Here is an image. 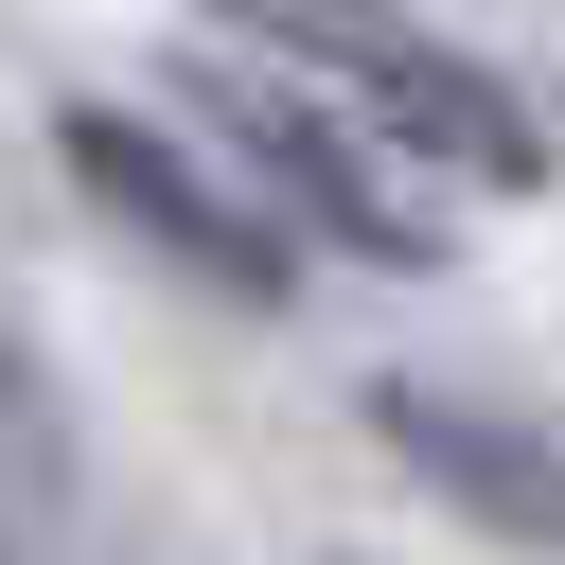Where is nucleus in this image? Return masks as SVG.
Returning a JSON list of instances; mask_svg holds the SVG:
<instances>
[{
  "label": "nucleus",
  "mask_w": 565,
  "mask_h": 565,
  "mask_svg": "<svg viewBox=\"0 0 565 565\" xmlns=\"http://www.w3.org/2000/svg\"><path fill=\"white\" fill-rule=\"evenodd\" d=\"M194 18H212V53H265L282 88H318L335 124H371L406 177H441V194H547V106L494 53H459L441 18H406V0H194Z\"/></svg>",
  "instance_id": "f257e3e1"
},
{
  "label": "nucleus",
  "mask_w": 565,
  "mask_h": 565,
  "mask_svg": "<svg viewBox=\"0 0 565 565\" xmlns=\"http://www.w3.org/2000/svg\"><path fill=\"white\" fill-rule=\"evenodd\" d=\"M177 124L265 194V230L300 265H441V194L371 124H335L318 88H282L265 53H177Z\"/></svg>",
  "instance_id": "f03ea898"
},
{
  "label": "nucleus",
  "mask_w": 565,
  "mask_h": 565,
  "mask_svg": "<svg viewBox=\"0 0 565 565\" xmlns=\"http://www.w3.org/2000/svg\"><path fill=\"white\" fill-rule=\"evenodd\" d=\"M53 159L88 177V212H124V230H141L159 265H194L212 300H247V318H282V300H300V247L265 230V194H247L177 106H71V124H53Z\"/></svg>",
  "instance_id": "7ed1b4c3"
},
{
  "label": "nucleus",
  "mask_w": 565,
  "mask_h": 565,
  "mask_svg": "<svg viewBox=\"0 0 565 565\" xmlns=\"http://www.w3.org/2000/svg\"><path fill=\"white\" fill-rule=\"evenodd\" d=\"M371 424H388V459H406L441 512H477V530H512V547L565 565V441H530V424H494V406H459V388H424V371H388Z\"/></svg>",
  "instance_id": "20e7f679"
},
{
  "label": "nucleus",
  "mask_w": 565,
  "mask_h": 565,
  "mask_svg": "<svg viewBox=\"0 0 565 565\" xmlns=\"http://www.w3.org/2000/svg\"><path fill=\"white\" fill-rule=\"evenodd\" d=\"M18 459H53V388H35V353H18V318H0V477Z\"/></svg>",
  "instance_id": "39448f33"
},
{
  "label": "nucleus",
  "mask_w": 565,
  "mask_h": 565,
  "mask_svg": "<svg viewBox=\"0 0 565 565\" xmlns=\"http://www.w3.org/2000/svg\"><path fill=\"white\" fill-rule=\"evenodd\" d=\"M335 565H353V547H335Z\"/></svg>",
  "instance_id": "423d86ee"
},
{
  "label": "nucleus",
  "mask_w": 565,
  "mask_h": 565,
  "mask_svg": "<svg viewBox=\"0 0 565 565\" xmlns=\"http://www.w3.org/2000/svg\"><path fill=\"white\" fill-rule=\"evenodd\" d=\"M0 565H18V547H0Z\"/></svg>",
  "instance_id": "0eeeda50"
}]
</instances>
